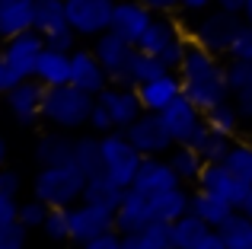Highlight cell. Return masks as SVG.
<instances>
[{"mask_svg":"<svg viewBox=\"0 0 252 249\" xmlns=\"http://www.w3.org/2000/svg\"><path fill=\"white\" fill-rule=\"evenodd\" d=\"M26 237H29V227L16 224L0 227V249H26Z\"/></svg>","mask_w":252,"mask_h":249,"instance_id":"cell-40","label":"cell"},{"mask_svg":"<svg viewBox=\"0 0 252 249\" xmlns=\"http://www.w3.org/2000/svg\"><path fill=\"white\" fill-rule=\"evenodd\" d=\"M198 188H204V192H214L220 195V198H227L230 205L240 211L243 198H246V192L252 186H246L243 179H236L233 173H230L227 163H208V166L201 169V176H198Z\"/></svg>","mask_w":252,"mask_h":249,"instance_id":"cell-12","label":"cell"},{"mask_svg":"<svg viewBox=\"0 0 252 249\" xmlns=\"http://www.w3.org/2000/svg\"><path fill=\"white\" fill-rule=\"evenodd\" d=\"M240 211H243V214H246V218L252 220V188H249V192H246V198H243V205H240Z\"/></svg>","mask_w":252,"mask_h":249,"instance_id":"cell-53","label":"cell"},{"mask_svg":"<svg viewBox=\"0 0 252 249\" xmlns=\"http://www.w3.org/2000/svg\"><path fill=\"white\" fill-rule=\"evenodd\" d=\"M233 211H236V208L230 205L227 198H220V195H214V192H204V188L195 186V192H191V214H198L201 220H208L214 230H217V227H220Z\"/></svg>","mask_w":252,"mask_h":249,"instance_id":"cell-24","label":"cell"},{"mask_svg":"<svg viewBox=\"0 0 252 249\" xmlns=\"http://www.w3.org/2000/svg\"><path fill=\"white\" fill-rule=\"evenodd\" d=\"M227 58H236V61H252V26L243 23V29L236 32L233 45H230V55Z\"/></svg>","mask_w":252,"mask_h":249,"instance_id":"cell-38","label":"cell"},{"mask_svg":"<svg viewBox=\"0 0 252 249\" xmlns=\"http://www.w3.org/2000/svg\"><path fill=\"white\" fill-rule=\"evenodd\" d=\"M217 230L227 240V249H252V220L243 211H233Z\"/></svg>","mask_w":252,"mask_h":249,"instance_id":"cell-34","label":"cell"},{"mask_svg":"<svg viewBox=\"0 0 252 249\" xmlns=\"http://www.w3.org/2000/svg\"><path fill=\"white\" fill-rule=\"evenodd\" d=\"M176 186H182V179L176 176L169 156H144L141 169H137L134 182H131V188L150 195V198L160 195V192H166V188H176Z\"/></svg>","mask_w":252,"mask_h":249,"instance_id":"cell-13","label":"cell"},{"mask_svg":"<svg viewBox=\"0 0 252 249\" xmlns=\"http://www.w3.org/2000/svg\"><path fill=\"white\" fill-rule=\"evenodd\" d=\"M157 13L150 10L144 0H115V13H112V29L118 35H125L128 42H141V35L147 32V26L154 23Z\"/></svg>","mask_w":252,"mask_h":249,"instance_id":"cell-16","label":"cell"},{"mask_svg":"<svg viewBox=\"0 0 252 249\" xmlns=\"http://www.w3.org/2000/svg\"><path fill=\"white\" fill-rule=\"evenodd\" d=\"M230 166V173L236 176V179H243L246 186H252V141H233V147H230L227 160H223Z\"/></svg>","mask_w":252,"mask_h":249,"instance_id":"cell-35","label":"cell"},{"mask_svg":"<svg viewBox=\"0 0 252 249\" xmlns=\"http://www.w3.org/2000/svg\"><path fill=\"white\" fill-rule=\"evenodd\" d=\"M115 230V211L102 205H90V201H77L70 208V240L74 243H90L93 237Z\"/></svg>","mask_w":252,"mask_h":249,"instance_id":"cell-9","label":"cell"},{"mask_svg":"<svg viewBox=\"0 0 252 249\" xmlns=\"http://www.w3.org/2000/svg\"><path fill=\"white\" fill-rule=\"evenodd\" d=\"M0 192H3V195H13V198H16V195L23 192V176H19L16 169L3 166V169H0Z\"/></svg>","mask_w":252,"mask_h":249,"instance_id":"cell-44","label":"cell"},{"mask_svg":"<svg viewBox=\"0 0 252 249\" xmlns=\"http://www.w3.org/2000/svg\"><path fill=\"white\" fill-rule=\"evenodd\" d=\"M90 131H96V134H109V131H115V122H112L109 109H105L99 99H96V106H93V112H90Z\"/></svg>","mask_w":252,"mask_h":249,"instance_id":"cell-43","label":"cell"},{"mask_svg":"<svg viewBox=\"0 0 252 249\" xmlns=\"http://www.w3.org/2000/svg\"><path fill=\"white\" fill-rule=\"evenodd\" d=\"M74 163L83 169V176H99L102 173V134H83L77 137V150H74Z\"/></svg>","mask_w":252,"mask_h":249,"instance_id":"cell-30","label":"cell"},{"mask_svg":"<svg viewBox=\"0 0 252 249\" xmlns=\"http://www.w3.org/2000/svg\"><path fill=\"white\" fill-rule=\"evenodd\" d=\"M19 220V201L13 195H3L0 192V227H10Z\"/></svg>","mask_w":252,"mask_h":249,"instance_id":"cell-45","label":"cell"},{"mask_svg":"<svg viewBox=\"0 0 252 249\" xmlns=\"http://www.w3.org/2000/svg\"><path fill=\"white\" fill-rule=\"evenodd\" d=\"M122 249H157L147 240V233L137 230V233H122Z\"/></svg>","mask_w":252,"mask_h":249,"instance_id":"cell-48","label":"cell"},{"mask_svg":"<svg viewBox=\"0 0 252 249\" xmlns=\"http://www.w3.org/2000/svg\"><path fill=\"white\" fill-rule=\"evenodd\" d=\"M6 166V141H3V134H0V169Z\"/></svg>","mask_w":252,"mask_h":249,"instance_id":"cell-55","label":"cell"},{"mask_svg":"<svg viewBox=\"0 0 252 249\" xmlns=\"http://www.w3.org/2000/svg\"><path fill=\"white\" fill-rule=\"evenodd\" d=\"M70 55H74V51H58V48H48V45H45V51L38 55V64H35V74H32V77L42 80L45 87L70 83V70H74Z\"/></svg>","mask_w":252,"mask_h":249,"instance_id":"cell-22","label":"cell"},{"mask_svg":"<svg viewBox=\"0 0 252 249\" xmlns=\"http://www.w3.org/2000/svg\"><path fill=\"white\" fill-rule=\"evenodd\" d=\"M214 230V227L208 224V220H201L198 214H182L179 220H172V249H198L208 233Z\"/></svg>","mask_w":252,"mask_h":249,"instance_id":"cell-28","label":"cell"},{"mask_svg":"<svg viewBox=\"0 0 252 249\" xmlns=\"http://www.w3.org/2000/svg\"><path fill=\"white\" fill-rule=\"evenodd\" d=\"M214 6H220V10H227V13H243L246 0H214Z\"/></svg>","mask_w":252,"mask_h":249,"instance_id":"cell-52","label":"cell"},{"mask_svg":"<svg viewBox=\"0 0 252 249\" xmlns=\"http://www.w3.org/2000/svg\"><path fill=\"white\" fill-rule=\"evenodd\" d=\"M154 220H166V224H172V220H179L182 214L191 211V192L185 186H176V188H166V192L154 195Z\"/></svg>","mask_w":252,"mask_h":249,"instance_id":"cell-25","label":"cell"},{"mask_svg":"<svg viewBox=\"0 0 252 249\" xmlns=\"http://www.w3.org/2000/svg\"><path fill=\"white\" fill-rule=\"evenodd\" d=\"M141 163H144V154L131 144V137L125 131L115 128L109 134H102V173L109 179H115L118 186L131 188Z\"/></svg>","mask_w":252,"mask_h":249,"instance_id":"cell-5","label":"cell"},{"mask_svg":"<svg viewBox=\"0 0 252 249\" xmlns=\"http://www.w3.org/2000/svg\"><path fill=\"white\" fill-rule=\"evenodd\" d=\"M77 32L70 29H61V32H51V35H45V45H48V48H58V51H77L80 48V45H77Z\"/></svg>","mask_w":252,"mask_h":249,"instance_id":"cell-42","label":"cell"},{"mask_svg":"<svg viewBox=\"0 0 252 249\" xmlns=\"http://www.w3.org/2000/svg\"><path fill=\"white\" fill-rule=\"evenodd\" d=\"M182 3V13H191V16H198V13L211 10L214 6V0H179Z\"/></svg>","mask_w":252,"mask_h":249,"instance_id":"cell-50","label":"cell"},{"mask_svg":"<svg viewBox=\"0 0 252 249\" xmlns=\"http://www.w3.org/2000/svg\"><path fill=\"white\" fill-rule=\"evenodd\" d=\"M137 96H141L147 112H163L176 96H182V77H179V70H166V74L141 83V87H137Z\"/></svg>","mask_w":252,"mask_h":249,"instance_id":"cell-19","label":"cell"},{"mask_svg":"<svg viewBox=\"0 0 252 249\" xmlns=\"http://www.w3.org/2000/svg\"><path fill=\"white\" fill-rule=\"evenodd\" d=\"M198 249H227V240H223V233H220V230H211L208 237L198 243Z\"/></svg>","mask_w":252,"mask_h":249,"instance_id":"cell-51","label":"cell"},{"mask_svg":"<svg viewBox=\"0 0 252 249\" xmlns=\"http://www.w3.org/2000/svg\"><path fill=\"white\" fill-rule=\"evenodd\" d=\"M179 35H185V32H182V26H179L172 16H154V23L147 26V32H144L141 42H137V48L147 51V55H157V58H160Z\"/></svg>","mask_w":252,"mask_h":249,"instance_id":"cell-23","label":"cell"},{"mask_svg":"<svg viewBox=\"0 0 252 249\" xmlns=\"http://www.w3.org/2000/svg\"><path fill=\"white\" fill-rule=\"evenodd\" d=\"M166 156H169L172 169H176V176L182 179V186H198V176H201V169L208 163H204V156L191 144H176Z\"/></svg>","mask_w":252,"mask_h":249,"instance_id":"cell-27","label":"cell"},{"mask_svg":"<svg viewBox=\"0 0 252 249\" xmlns=\"http://www.w3.org/2000/svg\"><path fill=\"white\" fill-rule=\"evenodd\" d=\"M74 150H77V137H70L67 131L55 128V131H45L35 141L32 160L38 166H64V163H74Z\"/></svg>","mask_w":252,"mask_h":249,"instance_id":"cell-18","label":"cell"},{"mask_svg":"<svg viewBox=\"0 0 252 249\" xmlns=\"http://www.w3.org/2000/svg\"><path fill=\"white\" fill-rule=\"evenodd\" d=\"M233 141H236V137H227V134H220V131H211L208 122H204L201 128L191 134L189 144L204 156V163H223L227 154H230V147H233Z\"/></svg>","mask_w":252,"mask_h":249,"instance_id":"cell-26","label":"cell"},{"mask_svg":"<svg viewBox=\"0 0 252 249\" xmlns=\"http://www.w3.org/2000/svg\"><path fill=\"white\" fill-rule=\"evenodd\" d=\"M166 70H169V67L160 61V58H157V55H147V51H141V48H134V55H131V61H128L131 87H141V83L154 80V77L166 74Z\"/></svg>","mask_w":252,"mask_h":249,"instance_id":"cell-33","label":"cell"},{"mask_svg":"<svg viewBox=\"0 0 252 249\" xmlns=\"http://www.w3.org/2000/svg\"><path fill=\"white\" fill-rule=\"evenodd\" d=\"M67 0H35V29L42 35L67 29Z\"/></svg>","mask_w":252,"mask_h":249,"instance_id":"cell-31","label":"cell"},{"mask_svg":"<svg viewBox=\"0 0 252 249\" xmlns=\"http://www.w3.org/2000/svg\"><path fill=\"white\" fill-rule=\"evenodd\" d=\"M122 198H125V186H118V182L109 179L105 173L86 179L83 201H90V205H102V208H112V211H115V208L122 205Z\"/></svg>","mask_w":252,"mask_h":249,"instance_id":"cell-29","label":"cell"},{"mask_svg":"<svg viewBox=\"0 0 252 249\" xmlns=\"http://www.w3.org/2000/svg\"><path fill=\"white\" fill-rule=\"evenodd\" d=\"M144 233L157 249H172V224H166V220H150Z\"/></svg>","mask_w":252,"mask_h":249,"instance_id":"cell-39","label":"cell"},{"mask_svg":"<svg viewBox=\"0 0 252 249\" xmlns=\"http://www.w3.org/2000/svg\"><path fill=\"white\" fill-rule=\"evenodd\" d=\"M96 99L109 109V115H112V122H115L118 131H128L131 124L147 112L141 96H137V87H105Z\"/></svg>","mask_w":252,"mask_h":249,"instance_id":"cell-11","label":"cell"},{"mask_svg":"<svg viewBox=\"0 0 252 249\" xmlns=\"http://www.w3.org/2000/svg\"><path fill=\"white\" fill-rule=\"evenodd\" d=\"M35 29V0H0V38H16Z\"/></svg>","mask_w":252,"mask_h":249,"instance_id":"cell-20","label":"cell"},{"mask_svg":"<svg viewBox=\"0 0 252 249\" xmlns=\"http://www.w3.org/2000/svg\"><path fill=\"white\" fill-rule=\"evenodd\" d=\"M125 134L131 137V144H134L144 156H166L169 150L176 147V137H172V131L166 128V122H163L160 112H144Z\"/></svg>","mask_w":252,"mask_h":249,"instance_id":"cell-8","label":"cell"},{"mask_svg":"<svg viewBox=\"0 0 252 249\" xmlns=\"http://www.w3.org/2000/svg\"><path fill=\"white\" fill-rule=\"evenodd\" d=\"M249 128H252V122H249Z\"/></svg>","mask_w":252,"mask_h":249,"instance_id":"cell-56","label":"cell"},{"mask_svg":"<svg viewBox=\"0 0 252 249\" xmlns=\"http://www.w3.org/2000/svg\"><path fill=\"white\" fill-rule=\"evenodd\" d=\"M51 214V205H45L42 198H35L32 195L29 201H23L19 205V224L23 227H29V230H42V224H45V218Z\"/></svg>","mask_w":252,"mask_h":249,"instance_id":"cell-37","label":"cell"},{"mask_svg":"<svg viewBox=\"0 0 252 249\" xmlns=\"http://www.w3.org/2000/svg\"><path fill=\"white\" fill-rule=\"evenodd\" d=\"M243 29V13H227L220 6H211V10L198 13L195 23L189 29V38L201 48L214 51V55L227 58L230 55V45H233L236 32Z\"/></svg>","mask_w":252,"mask_h":249,"instance_id":"cell-4","label":"cell"},{"mask_svg":"<svg viewBox=\"0 0 252 249\" xmlns=\"http://www.w3.org/2000/svg\"><path fill=\"white\" fill-rule=\"evenodd\" d=\"M115 0H67V23L80 38H96L112 29Z\"/></svg>","mask_w":252,"mask_h":249,"instance_id":"cell-6","label":"cell"},{"mask_svg":"<svg viewBox=\"0 0 252 249\" xmlns=\"http://www.w3.org/2000/svg\"><path fill=\"white\" fill-rule=\"evenodd\" d=\"M86 176L77 163H64V166H38L32 176V195L42 198L51 208H74L83 201Z\"/></svg>","mask_w":252,"mask_h":249,"instance_id":"cell-3","label":"cell"},{"mask_svg":"<svg viewBox=\"0 0 252 249\" xmlns=\"http://www.w3.org/2000/svg\"><path fill=\"white\" fill-rule=\"evenodd\" d=\"M179 77H182V93L195 102L198 109H214L220 102H227L230 96V77H227V61H220V55L201 48L191 42L185 51V61L179 64Z\"/></svg>","mask_w":252,"mask_h":249,"instance_id":"cell-1","label":"cell"},{"mask_svg":"<svg viewBox=\"0 0 252 249\" xmlns=\"http://www.w3.org/2000/svg\"><path fill=\"white\" fill-rule=\"evenodd\" d=\"M42 233L51 240V243L70 240V208H51V214L42 224Z\"/></svg>","mask_w":252,"mask_h":249,"instance_id":"cell-36","label":"cell"},{"mask_svg":"<svg viewBox=\"0 0 252 249\" xmlns=\"http://www.w3.org/2000/svg\"><path fill=\"white\" fill-rule=\"evenodd\" d=\"M243 23L252 26V0H246V6H243Z\"/></svg>","mask_w":252,"mask_h":249,"instance_id":"cell-54","label":"cell"},{"mask_svg":"<svg viewBox=\"0 0 252 249\" xmlns=\"http://www.w3.org/2000/svg\"><path fill=\"white\" fill-rule=\"evenodd\" d=\"M154 220V201L150 195L137 192V188H125L122 205L115 208V230L118 233H137Z\"/></svg>","mask_w":252,"mask_h":249,"instance_id":"cell-17","label":"cell"},{"mask_svg":"<svg viewBox=\"0 0 252 249\" xmlns=\"http://www.w3.org/2000/svg\"><path fill=\"white\" fill-rule=\"evenodd\" d=\"M227 77H230V99L236 102L240 115L252 122V61H236L227 58Z\"/></svg>","mask_w":252,"mask_h":249,"instance_id":"cell-21","label":"cell"},{"mask_svg":"<svg viewBox=\"0 0 252 249\" xmlns=\"http://www.w3.org/2000/svg\"><path fill=\"white\" fill-rule=\"evenodd\" d=\"M93 106H96V96L74 87V83L48 87L42 102V122H48L51 128H61V131H77L83 124H90Z\"/></svg>","mask_w":252,"mask_h":249,"instance_id":"cell-2","label":"cell"},{"mask_svg":"<svg viewBox=\"0 0 252 249\" xmlns=\"http://www.w3.org/2000/svg\"><path fill=\"white\" fill-rule=\"evenodd\" d=\"M204 122H208L211 131H220V134H227V137H236L243 131V122H246V119L240 115L236 102L227 99V102H220V106L208 109V112H204Z\"/></svg>","mask_w":252,"mask_h":249,"instance_id":"cell-32","label":"cell"},{"mask_svg":"<svg viewBox=\"0 0 252 249\" xmlns=\"http://www.w3.org/2000/svg\"><path fill=\"white\" fill-rule=\"evenodd\" d=\"M189 45H191V38H185V35H179V38H176V42H172V45H169V48H166V51H163V55H160V61H163V64H166V67H169V70H179V64H182V61H185V51H189Z\"/></svg>","mask_w":252,"mask_h":249,"instance_id":"cell-41","label":"cell"},{"mask_svg":"<svg viewBox=\"0 0 252 249\" xmlns=\"http://www.w3.org/2000/svg\"><path fill=\"white\" fill-rule=\"evenodd\" d=\"M0 51H3L6 64L16 70L19 80H26V77L35 74L38 55L45 51V35L38 29H29V32H23V35H16V38H6Z\"/></svg>","mask_w":252,"mask_h":249,"instance_id":"cell-10","label":"cell"},{"mask_svg":"<svg viewBox=\"0 0 252 249\" xmlns=\"http://www.w3.org/2000/svg\"><path fill=\"white\" fill-rule=\"evenodd\" d=\"M45 83L35 80V77H26L19 80L10 93L3 96V106L10 112V119L19 124V128H32L38 119H42V102H45Z\"/></svg>","mask_w":252,"mask_h":249,"instance_id":"cell-7","label":"cell"},{"mask_svg":"<svg viewBox=\"0 0 252 249\" xmlns=\"http://www.w3.org/2000/svg\"><path fill=\"white\" fill-rule=\"evenodd\" d=\"M160 115H163V122H166V128L172 131L176 144H189L191 134L204 124V109H198L185 93L176 96V99H172Z\"/></svg>","mask_w":252,"mask_h":249,"instance_id":"cell-15","label":"cell"},{"mask_svg":"<svg viewBox=\"0 0 252 249\" xmlns=\"http://www.w3.org/2000/svg\"><path fill=\"white\" fill-rule=\"evenodd\" d=\"M80 249H122V233L109 230L102 237H93L90 243H80Z\"/></svg>","mask_w":252,"mask_h":249,"instance_id":"cell-46","label":"cell"},{"mask_svg":"<svg viewBox=\"0 0 252 249\" xmlns=\"http://www.w3.org/2000/svg\"><path fill=\"white\" fill-rule=\"evenodd\" d=\"M19 83V77H16V70L6 64V58H3V51H0V96H6L13 87Z\"/></svg>","mask_w":252,"mask_h":249,"instance_id":"cell-47","label":"cell"},{"mask_svg":"<svg viewBox=\"0 0 252 249\" xmlns=\"http://www.w3.org/2000/svg\"><path fill=\"white\" fill-rule=\"evenodd\" d=\"M144 3H147L157 16H172L176 10H182V3H179V0H144Z\"/></svg>","mask_w":252,"mask_h":249,"instance_id":"cell-49","label":"cell"},{"mask_svg":"<svg viewBox=\"0 0 252 249\" xmlns=\"http://www.w3.org/2000/svg\"><path fill=\"white\" fill-rule=\"evenodd\" d=\"M70 64H74V70H70V83H74V87H80L93 96H99L105 87H112L109 70H105V64L96 58L93 48H77L74 55H70Z\"/></svg>","mask_w":252,"mask_h":249,"instance_id":"cell-14","label":"cell"}]
</instances>
